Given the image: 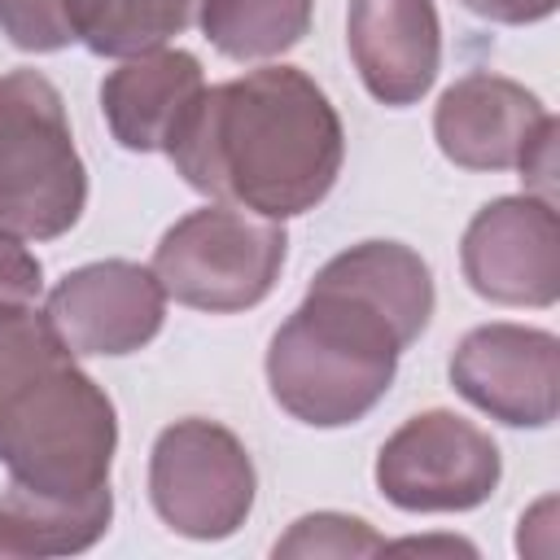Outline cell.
<instances>
[{"label":"cell","instance_id":"obj_20","mask_svg":"<svg viewBox=\"0 0 560 560\" xmlns=\"http://www.w3.org/2000/svg\"><path fill=\"white\" fill-rule=\"evenodd\" d=\"M521 179L529 188L542 192V201H551V175H556V118H547V127L534 136V144L525 149V158L516 162Z\"/></svg>","mask_w":560,"mask_h":560},{"label":"cell","instance_id":"obj_22","mask_svg":"<svg viewBox=\"0 0 560 560\" xmlns=\"http://www.w3.org/2000/svg\"><path fill=\"white\" fill-rule=\"evenodd\" d=\"M385 551H464V556H472V547H468V542H459V538H411V542H385Z\"/></svg>","mask_w":560,"mask_h":560},{"label":"cell","instance_id":"obj_1","mask_svg":"<svg viewBox=\"0 0 560 560\" xmlns=\"http://www.w3.org/2000/svg\"><path fill=\"white\" fill-rule=\"evenodd\" d=\"M166 153L188 188L289 219L337 184L346 131L315 79L298 66H262L206 88Z\"/></svg>","mask_w":560,"mask_h":560},{"label":"cell","instance_id":"obj_10","mask_svg":"<svg viewBox=\"0 0 560 560\" xmlns=\"http://www.w3.org/2000/svg\"><path fill=\"white\" fill-rule=\"evenodd\" d=\"M44 315L74 354H131L162 332L166 293L153 267L105 258L74 267L48 293Z\"/></svg>","mask_w":560,"mask_h":560},{"label":"cell","instance_id":"obj_3","mask_svg":"<svg viewBox=\"0 0 560 560\" xmlns=\"http://www.w3.org/2000/svg\"><path fill=\"white\" fill-rule=\"evenodd\" d=\"M407 346L411 337L389 311L319 271L267 346V385L293 420L341 429L385 398Z\"/></svg>","mask_w":560,"mask_h":560},{"label":"cell","instance_id":"obj_21","mask_svg":"<svg viewBox=\"0 0 560 560\" xmlns=\"http://www.w3.org/2000/svg\"><path fill=\"white\" fill-rule=\"evenodd\" d=\"M464 9H472L477 18L503 22V26H525V22H542L556 13L560 0H459Z\"/></svg>","mask_w":560,"mask_h":560},{"label":"cell","instance_id":"obj_13","mask_svg":"<svg viewBox=\"0 0 560 560\" xmlns=\"http://www.w3.org/2000/svg\"><path fill=\"white\" fill-rule=\"evenodd\" d=\"M206 92L201 61L184 48H153L127 57L101 83V109L114 140L131 153H166L179 122Z\"/></svg>","mask_w":560,"mask_h":560},{"label":"cell","instance_id":"obj_5","mask_svg":"<svg viewBox=\"0 0 560 560\" xmlns=\"http://www.w3.org/2000/svg\"><path fill=\"white\" fill-rule=\"evenodd\" d=\"M289 236L280 219H254L232 206H206L184 214L153 249V276L166 298L232 315L258 306L284 267Z\"/></svg>","mask_w":560,"mask_h":560},{"label":"cell","instance_id":"obj_19","mask_svg":"<svg viewBox=\"0 0 560 560\" xmlns=\"http://www.w3.org/2000/svg\"><path fill=\"white\" fill-rule=\"evenodd\" d=\"M44 289L39 258L18 241L0 232V302H35Z\"/></svg>","mask_w":560,"mask_h":560},{"label":"cell","instance_id":"obj_12","mask_svg":"<svg viewBox=\"0 0 560 560\" xmlns=\"http://www.w3.org/2000/svg\"><path fill=\"white\" fill-rule=\"evenodd\" d=\"M346 44L363 88L389 109L416 105L442 66L433 0H350Z\"/></svg>","mask_w":560,"mask_h":560},{"label":"cell","instance_id":"obj_4","mask_svg":"<svg viewBox=\"0 0 560 560\" xmlns=\"http://www.w3.org/2000/svg\"><path fill=\"white\" fill-rule=\"evenodd\" d=\"M83 206L88 171L61 92L39 70L0 74V232L52 241L79 223Z\"/></svg>","mask_w":560,"mask_h":560},{"label":"cell","instance_id":"obj_17","mask_svg":"<svg viewBox=\"0 0 560 560\" xmlns=\"http://www.w3.org/2000/svg\"><path fill=\"white\" fill-rule=\"evenodd\" d=\"M376 551H385V538L368 521L341 512L302 516L276 542V556H376Z\"/></svg>","mask_w":560,"mask_h":560},{"label":"cell","instance_id":"obj_15","mask_svg":"<svg viewBox=\"0 0 560 560\" xmlns=\"http://www.w3.org/2000/svg\"><path fill=\"white\" fill-rule=\"evenodd\" d=\"M206 0H70L74 44L96 57H140L184 35Z\"/></svg>","mask_w":560,"mask_h":560},{"label":"cell","instance_id":"obj_11","mask_svg":"<svg viewBox=\"0 0 560 560\" xmlns=\"http://www.w3.org/2000/svg\"><path fill=\"white\" fill-rule=\"evenodd\" d=\"M547 118L551 114L529 88L477 70L442 92L433 109V136L438 149L464 171H508L525 158Z\"/></svg>","mask_w":560,"mask_h":560},{"label":"cell","instance_id":"obj_16","mask_svg":"<svg viewBox=\"0 0 560 560\" xmlns=\"http://www.w3.org/2000/svg\"><path fill=\"white\" fill-rule=\"evenodd\" d=\"M315 0H206L197 22L232 61H267L302 44Z\"/></svg>","mask_w":560,"mask_h":560},{"label":"cell","instance_id":"obj_9","mask_svg":"<svg viewBox=\"0 0 560 560\" xmlns=\"http://www.w3.org/2000/svg\"><path fill=\"white\" fill-rule=\"evenodd\" d=\"M560 346L542 328L481 324L451 354V385L512 429H547L560 407Z\"/></svg>","mask_w":560,"mask_h":560},{"label":"cell","instance_id":"obj_18","mask_svg":"<svg viewBox=\"0 0 560 560\" xmlns=\"http://www.w3.org/2000/svg\"><path fill=\"white\" fill-rule=\"evenodd\" d=\"M0 31L26 52H57L74 44L70 0H0Z\"/></svg>","mask_w":560,"mask_h":560},{"label":"cell","instance_id":"obj_14","mask_svg":"<svg viewBox=\"0 0 560 560\" xmlns=\"http://www.w3.org/2000/svg\"><path fill=\"white\" fill-rule=\"evenodd\" d=\"M114 516V494L48 499L26 486H9L0 499V556H74L88 551Z\"/></svg>","mask_w":560,"mask_h":560},{"label":"cell","instance_id":"obj_6","mask_svg":"<svg viewBox=\"0 0 560 560\" xmlns=\"http://www.w3.org/2000/svg\"><path fill=\"white\" fill-rule=\"evenodd\" d=\"M254 459L241 438L214 420H175L149 455V499L158 516L197 542L236 534L254 508Z\"/></svg>","mask_w":560,"mask_h":560},{"label":"cell","instance_id":"obj_7","mask_svg":"<svg viewBox=\"0 0 560 560\" xmlns=\"http://www.w3.org/2000/svg\"><path fill=\"white\" fill-rule=\"evenodd\" d=\"M503 477L499 446L455 411L411 416L376 455V490L402 512L481 508Z\"/></svg>","mask_w":560,"mask_h":560},{"label":"cell","instance_id":"obj_2","mask_svg":"<svg viewBox=\"0 0 560 560\" xmlns=\"http://www.w3.org/2000/svg\"><path fill=\"white\" fill-rule=\"evenodd\" d=\"M114 446V402L48 315L0 302V464L9 477L48 499H92L109 490Z\"/></svg>","mask_w":560,"mask_h":560},{"label":"cell","instance_id":"obj_8","mask_svg":"<svg viewBox=\"0 0 560 560\" xmlns=\"http://www.w3.org/2000/svg\"><path fill=\"white\" fill-rule=\"evenodd\" d=\"M464 280L499 306H551L560 298V228L542 197L481 206L459 245Z\"/></svg>","mask_w":560,"mask_h":560}]
</instances>
